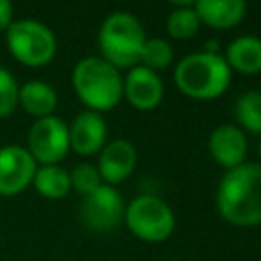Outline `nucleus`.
Instances as JSON below:
<instances>
[{
  "label": "nucleus",
  "instance_id": "obj_1",
  "mask_svg": "<svg viewBox=\"0 0 261 261\" xmlns=\"http://www.w3.org/2000/svg\"><path fill=\"white\" fill-rule=\"evenodd\" d=\"M216 208L237 226L261 222V163H241L226 169L216 190Z\"/></svg>",
  "mask_w": 261,
  "mask_h": 261
},
{
  "label": "nucleus",
  "instance_id": "obj_2",
  "mask_svg": "<svg viewBox=\"0 0 261 261\" xmlns=\"http://www.w3.org/2000/svg\"><path fill=\"white\" fill-rule=\"evenodd\" d=\"M173 82L190 98L212 100L226 92L230 84V67L216 51H200L186 55L173 69Z\"/></svg>",
  "mask_w": 261,
  "mask_h": 261
},
{
  "label": "nucleus",
  "instance_id": "obj_3",
  "mask_svg": "<svg viewBox=\"0 0 261 261\" xmlns=\"http://www.w3.org/2000/svg\"><path fill=\"white\" fill-rule=\"evenodd\" d=\"M71 84L77 98L92 110L102 112L114 108L122 98V75L106 59L98 55L84 57L75 63Z\"/></svg>",
  "mask_w": 261,
  "mask_h": 261
},
{
  "label": "nucleus",
  "instance_id": "obj_4",
  "mask_svg": "<svg viewBox=\"0 0 261 261\" xmlns=\"http://www.w3.org/2000/svg\"><path fill=\"white\" fill-rule=\"evenodd\" d=\"M147 35L139 18L130 12L118 10L104 18L98 31V47L100 57L106 59L110 65L120 69H130L139 65L141 49Z\"/></svg>",
  "mask_w": 261,
  "mask_h": 261
},
{
  "label": "nucleus",
  "instance_id": "obj_5",
  "mask_svg": "<svg viewBox=\"0 0 261 261\" xmlns=\"http://www.w3.org/2000/svg\"><path fill=\"white\" fill-rule=\"evenodd\" d=\"M6 43L10 53L24 65L41 67L55 57L57 41L53 31L33 18L12 20L6 29Z\"/></svg>",
  "mask_w": 261,
  "mask_h": 261
},
{
  "label": "nucleus",
  "instance_id": "obj_6",
  "mask_svg": "<svg viewBox=\"0 0 261 261\" xmlns=\"http://www.w3.org/2000/svg\"><path fill=\"white\" fill-rule=\"evenodd\" d=\"M124 222L133 234L143 241H163L175 228V214L167 202L157 196L141 194L124 206Z\"/></svg>",
  "mask_w": 261,
  "mask_h": 261
},
{
  "label": "nucleus",
  "instance_id": "obj_7",
  "mask_svg": "<svg viewBox=\"0 0 261 261\" xmlns=\"http://www.w3.org/2000/svg\"><path fill=\"white\" fill-rule=\"evenodd\" d=\"M31 157L43 165H57L69 151V128L59 116L37 118L29 130Z\"/></svg>",
  "mask_w": 261,
  "mask_h": 261
},
{
  "label": "nucleus",
  "instance_id": "obj_8",
  "mask_svg": "<svg viewBox=\"0 0 261 261\" xmlns=\"http://www.w3.org/2000/svg\"><path fill=\"white\" fill-rule=\"evenodd\" d=\"M80 218L84 226L96 232H108L124 220V202L114 186L102 184L98 190L82 198Z\"/></svg>",
  "mask_w": 261,
  "mask_h": 261
},
{
  "label": "nucleus",
  "instance_id": "obj_9",
  "mask_svg": "<svg viewBox=\"0 0 261 261\" xmlns=\"http://www.w3.org/2000/svg\"><path fill=\"white\" fill-rule=\"evenodd\" d=\"M37 161L20 145L0 147V194L14 196L33 184Z\"/></svg>",
  "mask_w": 261,
  "mask_h": 261
},
{
  "label": "nucleus",
  "instance_id": "obj_10",
  "mask_svg": "<svg viewBox=\"0 0 261 261\" xmlns=\"http://www.w3.org/2000/svg\"><path fill=\"white\" fill-rule=\"evenodd\" d=\"M122 96L135 108L151 110L163 100V82L155 71L143 65H135L122 77Z\"/></svg>",
  "mask_w": 261,
  "mask_h": 261
},
{
  "label": "nucleus",
  "instance_id": "obj_11",
  "mask_svg": "<svg viewBox=\"0 0 261 261\" xmlns=\"http://www.w3.org/2000/svg\"><path fill=\"white\" fill-rule=\"evenodd\" d=\"M137 165V151L130 141L114 139L106 143L98 157V173L108 186H116L124 181Z\"/></svg>",
  "mask_w": 261,
  "mask_h": 261
},
{
  "label": "nucleus",
  "instance_id": "obj_12",
  "mask_svg": "<svg viewBox=\"0 0 261 261\" xmlns=\"http://www.w3.org/2000/svg\"><path fill=\"white\" fill-rule=\"evenodd\" d=\"M67 128H69V149H73L77 155L100 153L102 147L106 145L108 126L102 114L98 112L92 110L80 112Z\"/></svg>",
  "mask_w": 261,
  "mask_h": 261
},
{
  "label": "nucleus",
  "instance_id": "obj_13",
  "mask_svg": "<svg viewBox=\"0 0 261 261\" xmlns=\"http://www.w3.org/2000/svg\"><path fill=\"white\" fill-rule=\"evenodd\" d=\"M208 151L212 159L224 169L239 167L245 163L247 155V137L237 124H220L210 133Z\"/></svg>",
  "mask_w": 261,
  "mask_h": 261
},
{
  "label": "nucleus",
  "instance_id": "obj_14",
  "mask_svg": "<svg viewBox=\"0 0 261 261\" xmlns=\"http://www.w3.org/2000/svg\"><path fill=\"white\" fill-rule=\"evenodd\" d=\"M194 10L200 22L208 27L230 29L243 20L247 4L243 0H198L194 2Z\"/></svg>",
  "mask_w": 261,
  "mask_h": 261
},
{
  "label": "nucleus",
  "instance_id": "obj_15",
  "mask_svg": "<svg viewBox=\"0 0 261 261\" xmlns=\"http://www.w3.org/2000/svg\"><path fill=\"white\" fill-rule=\"evenodd\" d=\"M224 61L230 71L241 73H257L261 71V39L255 35H241L228 43Z\"/></svg>",
  "mask_w": 261,
  "mask_h": 261
},
{
  "label": "nucleus",
  "instance_id": "obj_16",
  "mask_svg": "<svg viewBox=\"0 0 261 261\" xmlns=\"http://www.w3.org/2000/svg\"><path fill=\"white\" fill-rule=\"evenodd\" d=\"M18 104L35 118L51 116L57 108L55 90L41 80H31L24 86H18Z\"/></svg>",
  "mask_w": 261,
  "mask_h": 261
},
{
  "label": "nucleus",
  "instance_id": "obj_17",
  "mask_svg": "<svg viewBox=\"0 0 261 261\" xmlns=\"http://www.w3.org/2000/svg\"><path fill=\"white\" fill-rule=\"evenodd\" d=\"M33 186L41 196L49 200H59L71 190L69 171H65L61 165H41L35 171Z\"/></svg>",
  "mask_w": 261,
  "mask_h": 261
},
{
  "label": "nucleus",
  "instance_id": "obj_18",
  "mask_svg": "<svg viewBox=\"0 0 261 261\" xmlns=\"http://www.w3.org/2000/svg\"><path fill=\"white\" fill-rule=\"evenodd\" d=\"M234 118L239 122V128L261 135V92L249 90L241 94L234 102Z\"/></svg>",
  "mask_w": 261,
  "mask_h": 261
},
{
  "label": "nucleus",
  "instance_id": "obj_19",
  "mask_svg": "<svg viewBox=\"0 0 261 261\" xmlns=\"http://www.w3.org/2000/svg\"><path fill=\"white\" fill-rule=\"evenodd\" d=\"M200 29V18L194 10V4L186 2V4H177L169 16H167V33L173 39H190L198 33Z\"/></svg>",
  "mask_w": 261,
  "mask_h": 261
},
{
  "label": "nucleus",
  "instance_id": "obj_20",
  "mask_svg": "<svg viewBox=\"0 0 261 261\" xmlns=\"http://www.w3.org/2000/svg\"><path fill=\"white\" fill-rule=\"evenodd\" d=\"M171 61H173V47L165 39H161V37L145 39L141 57H139V65L157 73L159 69H165L167 65H171Z\"/></svg>",
  "mask_w": 261,
  "mask_h": 261
},
{
  "label": "nucleus",
  "instance_id": "obj_21",
  "mask_svg": "<svg viewBox=\"0 0 261 261\" xmlns=\"http://www.w3.org/2000/svg\"><path fill=\"white\" fill-rule=\"evenodd\" d=\"M69 181H71V188L75 192H80L82 196H88V194H92L94 190H98L102 186V177L98 173V167L92 165V163L75 165L69 173Z\"/></svg>",
  "mask_w": 261,
  "mask_h": 261
},
{
  "label": "nucleus",
  "instance_id": "obj_22",
  "mask_svg": "<svg viewBox=\"0 0 261 261\" xmlns=\"http://www.w3.org/2000/svg\"><path fill=\"white\" fill-rule=\"evenodd\" d=\"M18 104V84L14 75L0 65V118L12 114Z\"/></svg>",
  "mask_w": 261,
  "mask_h": 261
},
{
  "label": "nucleus",
  "instance_id": "obj_23",
  "mask_svg": "<svg viewBox=\"0 0 261 261\" xmlns=\"http://www.w3.org/2000/svg\"><path fill=\"white\" fill-rule=\"evenodd\" d=\"M12 24V4L8 0H0V31H6Z\"/></svg>",
  "mask_w": 261,
  "mask_h": 261
},
{
  "label": "nucleus",
  "instance_id": "obj_24",
  "mask_svg": "<svg viewBox=\"0 0 261 261\" xmlns=\"http://www.w3.org/2000/svg\"><path fill=\"white\" fill-rule=\"evenodd\" d=\"M257 153H259V157H261V139H259V145H257Z\"/></svg>",
  "mask_w": 261,
  "mask_h": 261
},
{
  "label": "nucleus",
  "instance_id": "obj_25",
  "mask_svg": "<svg viewBox=\"0 0 261 261\" xmlns=\"http://www.w3.org/2000/svg\"><path fill=\"white\" fill-rule=\"evenodd\" d=\"M169 261H171V259H169Z\"/></svg>",
  "mask_w": 261,
  "mask_h": 261
}]
</instances>
